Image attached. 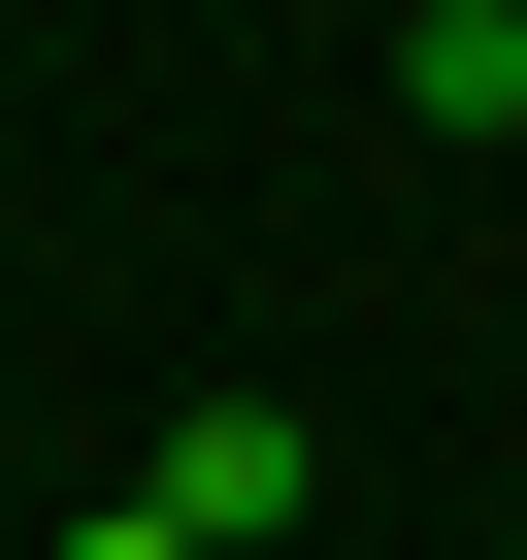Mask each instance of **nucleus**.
<instances>
[{"mask_svg": "<svg viewBox=\"0 0 527 560\" xmlns=\"http://www.w3.org/2000/svg\"><path fill=\"white\" fill-rule=\"evenodd\" d=\"M297 494H330V462H297V396H198V429H165V527H198V560H264Z\"/></svg>", "mask_w": 527, "mask_h": 560, "instance_id": "obj_1", "label": "nucleus"}, {"mask_svg": "<svg viewBox=\"0 0 527 560\" xmlns=\"http://www.w3.org/2000/svg\"><path fill=\"white\" fill-rule=\"evenodd\" d=\"M396 100H429V132H527V0H429V34H396Z\"/></svg>", "mask_w": 527, "mask_h": 560, "instance_id": "obj_2", "label": "nucleus"}, {"mask_svg": "<svg viewBox=\"0 0 527 560\" xmlns=\"http://www.w3.org/2000/svg\"><path fill=\"white\" fill-rule=\"evenodd\" d=\"M67 560H198V527H165V494H99V527H67Z\"/></svg>", "mask_w": 527, "mask_h": 560, "instance_id": "obj_3", "label": "nucleus"}]
</instances>
